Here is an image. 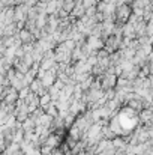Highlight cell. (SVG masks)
<instances>
[{
	"instance_id": "cell-1",
	"label": "cell",
	"mask_w": 153,
	"mask_h": 155,
	"mask_svg": "<svg viewBox=\"0 0 153 155\" xmlns=\"http://www.w3.org/2000/svg\"><path fill=\"white\" fill-rule=\"evenodd\" d=\"M131 14H132V6L128 5V3H122V5H119V6L116 8V11H114V18L117 20V23L125 24V23L128 21V18H129Z\"/></svg>"
},
{
	"instance_id": "cell-2",
	"label": "cell",
	"mask_w": 153,
	"mask_h": 155,
	"mask_svg": "<svg viewBox=\"0 0 153 155\" xmlns=\"http://www.w3.org/2000/svg\"><path fill=\"white\" fill-rule=\"evenodd\" d=\"M98 0H81V5L84 8H90V6H96Z\"/></svg>"
}]
</instances>
